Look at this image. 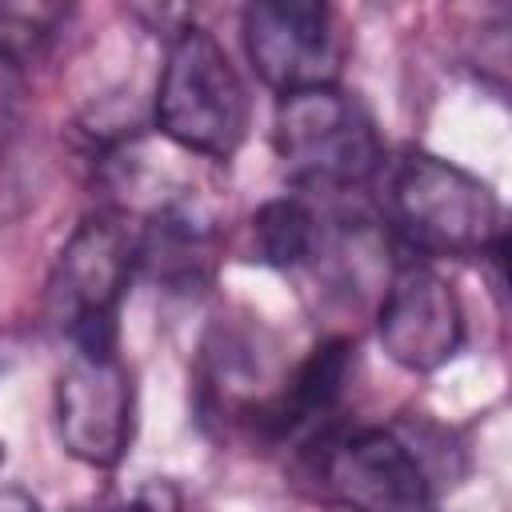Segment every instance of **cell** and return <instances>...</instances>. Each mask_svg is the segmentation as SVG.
<instances>
[{
    "mask_svg": "<svg viewBox=\"0 0 512 512\" xmlns=\"http://www.w3.org/2000/svg\"><path fill=\"white\" fill-rule=\"evenodd\" d=\"M388 216L408 248L468 260L504 244L500 204L484 180L432 152H408L388 176Z\"/></svg>",
    "mask_w": 512,
    "mask_h": 512,
    "instance_id": "obj_1",
    "label": "cell"
},
{
    "mask_svg": "<svg viewBox=\"0 0 512 512\" xmlns=\"http://www.w3.org/2000/svg\"><path fill=\"white\" fill-rule=\"evenodd\" d=\"M156 128L184 152L228 160L248 132V92L204 28H180L156 88Z\"/></svg>",
    "mask_w": 512,
    "mask_h": 512,
    "instance_id": "obj_2",
    "label": "cell"
},
{
    "mask_svg": "<svg viewBox=\"0 0 512 512\" xmlns=\"http://www.w3.org/2000/svg\"><path fill=\"white\" fill-rule=\"evenodd\" d=\"M140 268V236L120 212L88 216L56 256L48 276V320L64 344H116V316L132 272Z\"/></svg>",
    "mask_w": 512,
    "mask_h": 512,
    "instance_id": "obj_3",
    "label": "cell"
},
{
    "mask_svg": "<svg viewBox=\"0 0 512 512\" xmlns=\"http://www.w3.org/2000/svg\"><path fill=\"white\" fill-rule=\"evenodd\" d=\"M276 152L288 176L312 192H352L384 160L372 116L336 84L280 96Z\"/></svg>",
    "mask_w": 512,
    "mask_h": 512,
    "instance_id": "obj_4",
    "label": "cell"
},
{
    "mask_svg": "<svg viewBox=\"0 0 512 512\" xmlns=\"http://www.w3.org/2000/svg\"><path fill=\"white\" fill-rule=\"evenodd\" d=\"M316 480L348 512H436L432 476L396 428H336L316 444Z\"/></svg>",
    "mask_w": 512,
    "mask_h": 512,
    "instance_id": "obj_5",
    "label": "cell"
},
{
    "mask_svg": "<svg viewBox=\"0 0 512 512\" xmlns=\"http://www.w3.org/2000/svg\"><path fill=\"white\" fill-rule=\"evenodd\" d=\"M56 428L64 448L112 468L132 440V376L116 344H72L56 376Z\"/></svg>",
    "mask_w": 512,
    "mask_h": 512,
    "instance_id": "obj_6",
    "label": "cell"
},
{
    "mask_svg": "<svg viewBox=\"0 0 512 512\" xmlns=\"http://www.w3.org/2000/svg\"><path fill=\"white\" fill-rule=\"evenodd\" d=\"M244 48L252 68L280 96L332 88L344 40L332 8L316 0H256L244 8Z\"/></svg>",
    "mask_w": 512,
    "mask_h": 512,
    "instance_id": "obj_7",
    "label": "cell"
},
{
    "mask_svg": "<svg viewBox=\"0 0 512 512\" xmlns=\"http://www.w3.org/2000/svg\"><path fill=\"white\" fill-rule=\"evenodd\" d=\"M380 344L408 372H432L460 352L464 312L452 284L428 264H400L380 300Z\"/></svg>",
    "mask_w": 512,
    "mask_h": 512,
    "instance_id": "obj_8",
    "label": "cell"
},
{
    "mask_svg": "<svg viewBox=\"0 0 512 512\" xmlns=\"http://www.w3.org/2000/svg\"><path fill=\"white\" fill-rule=\"evenodd\" d=\"M252 232H256V248L268 264H280V268H296L304 260L316 256V244H320V228H316V216L308 212V204L284 196V200H272L256 212L252 220Z\"/></svg>",
    "mask_w": 512,
    "mask_h": 512,
    "instance_id": "obj_9",
    "label": "cell"
},
{
    "mask_svg": "<svg viewBox=\"0 0 512 512\" xmlns=\"http://www.w3.org/2000/svg\"><path fill=\"white\" fill-rule=\"evenodd\" d=\"M20 112H24V80H20V64H16V56L0 44V156H4L8 144L16 140Z\"/></svg>",
    "mask_w": 512,
    "mask_h": 512,
    "instance_id": "obj_10",
    "label": "cell"
},
{
    "mask_svg": "<svg viewBox=\"0 0 512 512\" xmlns=\"http://www.w3.org/2000/svg\"><path fill=\"white\" fill-rule=\"evenodd\" d=\"M176 508H180V504H176L172 488L148 484V488H136L132 496H120V500L104 504L100 512H176Z\"/></svg>",
    "mask_w": 512,
    "mask_h": 512,
    "instance_id": "obj_11",
    "label": "cell"
},
{
    "mask_svg": "<svg viewBox=\"0 0 512 512\" xmlns=\"http://www.w3.org/2000/svg\"><path fill=\"white\" fill-rule=\"evenodd\" d=\"M0 512H40V504L20 488H0Z\"/></svg>",
    "mask_w": 512,
    "mask_h": 512,
    "instance_id": "obj_12",
    "label": "cell"
},
{
    "mask_svg": "<svg viewBox=\"0 0 512 512\" xmlns=\"http://www.w3.org/2000/svg\"><path fill=\"white\" fill-rule=\"evenodd\" d=\"M0 464H4V444H0Z\"/></svg>",
    "mask_w": 512,
    "mask_h": 512,
    "instance_id": "obj_13",
    "label": "cell"
}]
</instances>
